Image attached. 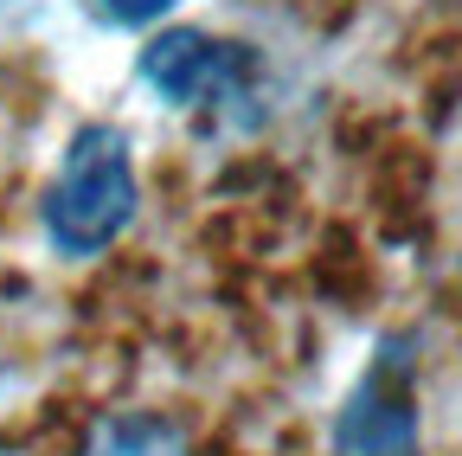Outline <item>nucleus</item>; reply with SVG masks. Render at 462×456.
Wrapping results in <instances>:
<instances>
[{
	"label": "nucleus",
	"mask_w": 462,
	"mask_h": 456,
	"mask_svg": "<svg viewBox=\"0 0 462 456\" xmlns=\"http://www.w3.org/2000/svg\"><path fill=\"white\" fill-rule=\"evenodd\" d=\"M97 7V20H109V26H154L173 0H90Z\"/></svg>",
	"instance_id": "5"
},
{
	"label": "nucleus",
	"mask_w": 462,
	"mask_h": 456,
	"mask_svg": "<svg viewBox=\"0 0 462 456\" xmlns=\"http://www.w3.org/2000/svg\"><path fill=\"white\" fill-rule=\"evenodd\" d=\"M135 78L173 103V109H212V103H238L245 84H251V59L245 45H225L199 26H167L142 45L135 59Z\"/></svg>",
	"instance_id": "3"
},
{
	"label": "nucleus",
	"mask_w": 462,
	"mask_h": 456,
	"mask_svg": "<svg viewBox=\"0 0 462 456\" xmlns=\"http://www.w3.org/2000/svg\"><path fill=\"white\" fill-rule=\"evenodd\" d=\"M78 456H193L187 431L161 418V412H116V418H97L84 450Z\"/></svg>",
	"instance_id": "4"
},
{
	"label": "nucleus",
	"mask_w": 462,
	"mask_h": 456,
	"mask_svg": "<svg viewBox=\"0 0 462 456\" xmlns=\"http://www.w3.org/2000/svg\"><path fill=\"white\" fill-rule=\"evenodd\" d=\"M135 206H142V187H135L129 135L116 123H84L45 193V238L65 257H97L129 232Z\"/></svg>",
	"instance_id": "1"
},
{
	"label": "nucleus",
	"mask_w": 462,
	"mask_h": 456,
	"mask_svg": "<svg viewBox=\"0 0 462 456\" xmlns=\"http://www.w3.org/2000/svg\"><path fill=\"white\" fill-rule=\"evenodd\" d=\"M334 450L340 456H418V379H411V348L385 340L354 379L346 405L334 418Z\"/></svg>",
	"instance_id": "2"
}]
</instances>
